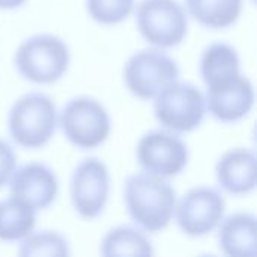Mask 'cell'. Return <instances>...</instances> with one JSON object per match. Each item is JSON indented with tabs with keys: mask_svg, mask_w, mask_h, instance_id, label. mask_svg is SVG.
Here are the masks:
<instances>
[{
	"mask_svg": "<svg viewBox=\"0 0 257 257\" xmlns=\"http://www.w3.org/2000/svg\"><path fill=\"white\" fill-rule=\"evenodd\" d=\"M24 2L26 0H0V9H15Z\"/></svg>",
	"mask_w": 257,
	"mask_h": 257,
	"instance_id": "obj_22",
	"label": "cell"
},
{
	"mask_svg": "<svg viewBox=\"0 0 257 257\" xmlns=\"http://www.w3.org/2000/svg\"><path fill=\"white\" fill-rule=\"evenodd\" d=\"M206 108L220 122L233 123L244 119L254 105V89L250 78L241 72L232 80L208 87Z\"/></svg>",
	"mask_w": 257,
	"mask_h": 257,
	"instance_id": "obj_12",
	"label": "cell"
},
{
	"mask_svg": "<svg viewBox=\"0 0 257 257\" xmlns=\"http://www.w3.org/2000/svg\"><path fill=\"white\" fill-rule=\"evenodd\" d=\"M15 66L26 80L36 84H51L68 71L69 48L56 35H35L18 47Z\"/></svg>",
	"mask_w": 257,
	"mask_h": 257,
	"instance_id": "obj_3",
	"label": "cell"
},
{
	"mask_svg": "<svg viewBox=\"0 0 257 257\" xmlns=\"http://www.w3.org/2000/svg\"><path fill=\"white\" fill-rule=\"evenodd\" d=\"M190 15L209 29H226L241 15L242 0H185Z\"/></svg>",
	"mask_w": 257,
	"mask_h": 257,
	"instance_id": "obj_16",
	"label": "cell"
},
{
	"mask_svg": "<svg viewBox=\"0 0 257 257\" xmlns=\"http://www.w3.org/2000/svg\"><path fill=\"white\" fill-rule=\"evenodd\" d=\"M238 51L226 42H215L205 48L200 59V74L208 87L223 84L239 74Z\"/></svg>",
	"mask_w": 257,
	"mask_h": 257,
	"instance_id": "obj_15",
	"label": "cell"
},
{
	"mask_svg": "<svg viewBox=\"0 0 257 257\" xmlns=\"http://www.w3.org/2000/svg\"><path fill=\"white\" fill-rule=\"evenodd\" d=\"M59 182L56 173L42 163H29L15 169L9 179V194L32 209L48 208L57 197Z\"/></svg>",
	"mask_w": 257,
	"mask_h": 257,
	"instance_id": "obj_11",
	"label": "cell"
},
{
	"mask_svg": "<svg viewBox=\"0 0 257 257\" xmlns=\"http://www.w3.org/2000/svg\"><path fill=\"white\" fill-rule=\"evenodd\" d=\"M217 181L230 194H248L256 188V154L251 149L235 148L217 163Z\"/></svg>",
	"mask_w": 257,
	"mask_h": 257,
	"instance_id": "obj_13",
	"label": "cell"
},
{
	"mask_svg": "<svg viewBox=\"0 0 257 257\" xmlns=\"http://www.w3.org/2000/svg\"><path fill=\"white\" fill-rule=\"evenodd\" d=\"M17 169V157L12 146L0 139V188L9 182L14 170Z\"/></svg>",
	"mask_w": 257,
	"mask_h": 257,
	"instance_id": "obj_21",
	"label": "cell"
},
{
	"mask_svg": "<svg viewBox=\"0 0 257 257\" xmlns=\"http://www.w3.org/2000/svg\"><path fill=\"white\" fill-rule=\"evenodd\" d=\"M140 167L160 178L178 176L188 163V148L173 131L155 130L145 134L137 145Z\"/></svg>",
	"mask_w": 257,
	"mask_h": 257,
	"instance_id": "obj_9",
	"label": "cell"
},
{
	"mask_svg": "<svg viewBox=\"0 0 257 257\" xmlns=\"http://www.w3.org/2000/svg\"><path fill=\"white\" fill-rule=\"evenodd\" d=\"M36 211L9 196L0 202V241L12 242L27 236L36 223Z\"/></svg>",
	"mask_w": 257,
	"mask_h": 257,
	"instance_id": "obj_17",
	"label": "cell"
},
{
	"mask_svg": "<svg viewBox=\"0 0 257 257\" xmlns=\"http://www.w3.org/2000/svg\"><path fill=\"white\" fill-rule=\"evenodd\" d=\"M123 199L131 220L151 233L166 229L175 215L176 191L164 178L146 172L125 181Z\"/></svg>",
	"mask_w": 257,
	"mask_h": 257,
	"instance_id": "obj_1",
	"label": "cell"
},
{
	"mask_svg": "<svg viewBox=\"0 0 257 257\" xmlns=\"http://www.w3.org/2000/svg\"><path fill=\"white\" fill-rule=\"evenodd\" d=\"M18 254L21 257H63L69 256L68 241L57 232L41 230L29 233L20 244Z\"/></svg>",
	"mask_w": 257,
	"mask_h": 257,
	"instance_id": "obj_19",
	"label": "cell"
},
{
	"mask_svg": "<svg viewBox=\"0 0 257 257\" xmlns=\"http://www.w3.org/2000/svg\"><path fill=\"white\" fill-rule=\"evenodd\" d=\"M110 178L107 166L99 158H86L71 178V200L74 209L86 220L96 218L108 200Z\"/></svg>",
	"mask_w": 257,
	"mask_h": 257,
	"instance_id": "obj_10",
	"label": "cell"
},
{
	"mask_svg": "<svg viewBox=\"0 0 257 257\" xmlns=\"http://www.w3.org/2000/svg\"><path fill=\"white\" fill-rule=\"evenodd\" d=\"M89 15L99 24L122 23L134 9V0H87Z\"/></svg>",
	"mask_w": 257,
	"mask_h": 257,
	"instance_id": "obj_20",
	"label": "cell"
},
{
	"mask_svg": "<svg viewBox=\"0 0 257 257\" xmlns=\"http://www.w3.org/2000/svg\"><path fill=\"white\" fill-rule=\"evenodd\" d=\"M179 77L178 63L161 48H146L133 54L123 68L130 92L140 99H152Z\"/></svg>",
	"mask_w": 257,
	"mask_h": 257,
	"instance_id": "obj_7",
	"label": "cell"
},
{
	"mask_svg": "<svg viewBox=\"0 0 257 257\" xmlns=\"http://www.w3.org/2000/svg\"><path fill=\"white\" fill-rule=\"evenodd\" d=\"M154 111L157 120L166 130L173 133H191L199 128L205 119V95L196 86L176 80L157 93Z\"/></svg>",
	"mask_w": 257,
	"mask_h": 257,
	"instance_id": "obj_4",
	"label": "cell"
},
{
	"mask_svg": "<svg viewBox=\"0 0 257 257\" xmlns=\"http://www.w3.org/2000/svg\"><path fill=\"white\" fill-rule=\"evenodd\" d=\"M224 211L226 202L217 188L196 187L181 197L175 206V217L185 235L200 238L211 233L220 224Z\"/></svg>",
	"mask_w": 257,
	"mask_h": 257,
	"instance_id": "obj_8",
	"label": "cell"
},
{
	"mask_svg": "<svg viewBox=\"0 0 257 257\" xmlns=\"http://www.w3.org/2000/svg\"><path fill=\"white\" fill-rule=\"evenodd\" d=\"M136 21L140 35L161 50L179 45L188 32V15L178 0H142Z\"/></svg>",
	"mask_w": 257,
	"mask_h": 257,
	"instance_id": "obj_5",
	"label": "cell"
},
{
	"mask_svg": "<svg viewBox=\"0 0 257 257\" xmlns=\"http://www.w3.org/2000/svg\"><path fill=\"white\" fill-rule=\"evenodd\" d=\"M12 140L26 149L47 145L57 126V111L53 99L41 92L26 93L18 98L8 117Z\"/></svg>",
	"mask_w": 257,
	"mask_h": 257,
	"instance_id": "obj_2",
	"label": "cell"
},
{
	"mask_svg": "<svg viewBox=\"0 0 257 257\" xmlns=\"http://www.w3.org/2000/svg\"><path fill=\"white\" fill-rule=\"evenodd\" d=\"M59 125L65 137L80 149H95L110 134L107 110L90 96H78L68 101L60 111Z\"/></svg>",
	"mask_w": 257,
	"mask_h": 257,
	"instance_id": "obj_6",
	"label": "cell"
},
{
	"mask_svg": "<svg viewBox=\"0 0 257 257\" xmlns=\"http://www.w3.org/2000/svg\"><path fill=\"white\" fill-rule=\"evenodd\" d=\"M101 254L111 256H152L151 241L136 227L119 226L111 229L101 242Z\"/></svg>",
	"mask_w": 257,
	"mask_h": 257,
	"instance_id": "obj_18",
	"label": "cell"
},
{
	"mask_svg": "<svg viewBox=\"0 0 257 257\" xmlns=\"http://www.w3.org/2000/svg\"><path fill=\"white\" fill-rule=\"evenodd\" d=\"M218 245L226 256L256 257V217L253 214H233L218 224Z\"/></svg>",
	"mask_w": 257,
	"mask_h": 257,
	"instance_id": "obj_14",
	"label": "cell"
}]
</instances>
